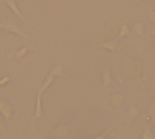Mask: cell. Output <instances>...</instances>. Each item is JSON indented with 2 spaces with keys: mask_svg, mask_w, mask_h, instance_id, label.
I'll return each instance as SVG.
<instances>
[{
  "mask_svg": "<svg viewBox=\"0 0 155 139\" xmlns=\"http://www.w3.org/2000/svg\"><path fill=\"white\" fill-rule=\"evenodd\" d=\"M0 30L8 32V33H13V35H18L20 38H23L25 42L28 40V35L25 33V30L17 23L15 20H12V18H5V20L0 22Z\"/></svg>",
  "mask_w": 155,
  "mask_h": 139,
  "instance_id": "cell-1",
  "label": "cell"
},
{
  "mask_svg": "<svg viewBox=\"0 0 155 139\" xmlns=\"http://www.w3.org/2000/svg\"><path fill=\"white\" fill-rule=\"evenodd\" d=\"M125 75H127L130 80H139L140 76L143 75V66L137 60L129 58V60L125 61Z\"/></svg>",
  "mask_w": 155,
  "mask_h": 139,
  "instance_id": "cell-2",
  "label": "cell"
},
{
  "mask_svg": "<svg viewBox=\"0 0 155 139\" xmlns=\"http://www.w3.org/2000/svg\"><path fill=\"white\" fill-rule=\"evenodd\" d=\"M0 114L3 116V119H5V121H12V118H13V108H12V104H10L7 100H3V98H0Z\"/></svg>",
  "mask_w": 155,
  "mask_h": 139,
  "instance_id": "cell-3",
  "label": "cell"
},
{
  "mask_svg": "<svg viewBox=\"0 0 155 139\" xmlns=\"http://www.w3.org/2000/svg\"><path fill=\"white\" fill-rule=\"evenodd\" d=\"M54 78H56V76L53 75V73H48V76L45 78V81L41 83V86H40V90H38V93L36 94H40V96H43V93H45V91L48 90V88H50L51 85H53V81H54Z\"/></svg>",
  "mask_w": 155,
  "mask_h": 139,
  "instance_id": "cell-4",
  "label": "cell"
},
{
  "mask_svg": "<svg viewBox=\"0 0 155 139\" xmlns=\"http://www.w3.org/2000/svg\"><path fill=\"white\" fill-rule=\"evenodd\" d=\"M5 3H7V7H8V8L12 10V12L15 13L18 18H20V20H25V15L20 12V8H18V5H17L15 0H5Z\"/></svg>",
  "mask_w": 155,
  "mask_h": 139,
  "instance_id": "cell-5",
  "label": "cell"
},
{
  "mask_svg": "<svg viewBox=\"0 0 155 139\" xmlns=\"http://www.w3.org/2000/svg\"><path fill=\"white\" fill-rule=\"evenodd\" d=\"M43 116V106H41V96L36 94V103H35V116H33V123Z\"/></svg>",
  "mask_w": 155,
  "mask_h": 139,
  "instance_id": "cell-6",
  "label": "cell"
},
{
  "mask_svg": "<svg viewBox=\"0 0 155 139\" xmlns=\"http://www.w3.org/2000/svg\"><path fill=\"white\" fill-rule=\"evenodd\" d=\"M54 136L56 137H68L69 136V127L66 124H60L54 127Z\"/></svg>",
  "mask_w": 155,
  "mask_h": 139,
  "instance_id": "cell-7",
  "label": "cell"
},
{
  "mask_svg": "<svg viewBox=\"0 0 155 139\" xmlns=\"http://www.w3.org/2000/svg\"><path fill=\"white\" fill-rule=\"evenodd\" d=\"M110 103H112L114 108H122L124 106V96L119 93H114L112 96H110Z\"/></svg>",
  "mask_w": 155,
  "mask_h": 139,
  "instance_id": "cell-8",
  "label": "cell"
},
{
  "mask_svg": "<svg viewBox=\"0 0 155 139\" xmlns=\"http://www.w3.org/2000/svg\"><path fill=\"white\" fill-rule=\"evenodd\" d=\"M102 85H104L106 88L112 85V75H110V68L109 66H106L104 73H102Z\"/></svg>",
  "mask_w": 155,
  "mask_h": 139,
  "instance_id": "cell-9",
  "label": "cell"
},
{
  "mask_svg": "<svg viewBox=\"0 0 155 139\" xmlns=\"http://www.w3.org/2000/svg\"><path fill=\"white\" fill-rule=\"evenodd\" d=\"M101 48H104V50H109V52H116L119 46H117V40L114 38V40H107V42H102L101 43Z\"/></svg>",
  "mask_w": 155,
  "mask_h": 139,
  "instance_id": "cell-10",
  "label": "cell"
},
{
  "mask_svg": "<svg viewBox=\"0 0 155 139\" xmlns=\"http://www.w3.org/2000/svg\"><path fill=\"white\" fill-rule=\"evenodd\" d=\"M127 35H130V27H129L127 23H120V30H119V35H117V42L119 40H122V38H125Z\"/></svg>",
  "mask_w": 155,
  "mask_h": 139,
  "instance_id": "cell-11",
  "label": "cell"
},
{
  "mask_svg": "<svg viewBox=\"0 0 155 139\" xmlns=\"http://www.w3.org/2000/svg\"><path fill=\"white\" fill-rule=\"evenodd\" d=\"M132 32H134L135 36H139V38H143V33H145V27H143V23H134V28H132Z\"/></svg>",
  "mask_w": 155,
  "mask_h": 139,
  "instance_id": "cell-12",
  "label": "cell"
},
{
  "mask_svg": "<svg viewBox=\"0 0 155 139\" xmlns=\"http://www.w3.org/2000/svg\"><path fill=\"white\" fill-rule=\"evenodd\" d=\"M28 52H30V46L25 45L23 48H20V50H17V52H15V58H17V60H21V58H25L28 55Z\"/></svg>",
  "mask_w": 155,
  "mask_h": 139,
  "instance_id": "cell-13",
  "label": "cell"
},
{
  "mask_svg": "<svg viewBox=\"0 0 155 139\" xmlns=\"http://www.w3.org/2000/svg\"><path fill=\"white\" fill-rule=\"evenodd\" d=\"M116 124H117V123H114L112 126H110V127H107V129L104 131V133L97 134V136H94V137H89V139H107V136H109L110 133H112V129H114V127H116Z\"/></svg>",
  "mask_w": 155,
  "mask_h": 139,
  "instance_id": "cell-14",
  "label": "cell"
},
{
  "mask_svg": "<svg viewBox=\"0 0 155 139\" xmlns=\"http://www.w3.org/2000/svg\"><path fill=\"white\" fill-rule=\"evenodd\" d=\"M137 116H139V109L135 108V106H130V108H129V111H127V119L132 123L135 118H137Z\"/></svg>",
  "mask_w": 155,
  "mask_h": 139,
  "instance_id": "cell-15",
  "label": "cell"
},
{
  "mask_svg": "<svg viewBox=\"0 0 155 139\" xmlns=\"http://www.w3.org/2000/svg\"><path fill=\"white\" fill-rule=\"evenodd\" d=\"M142 139H155V134L150 131L149 126H143V131H142Z\"/></svg>",
  "mask_w": 155,
  "mask_h": 139,
  "instance_id": "cell-16",
  "label": "cell"
},
{
  "mask_svg": "<svg viewBox=\"0 0 155 139\" xmlns=\"http://www.w3.org/2000/svg\"><path fill=\"white\" fill-rule=\"evenodd\" d=\"M51 73H53L54 76H61L63 73H64V65H61V63H58L56 66H54L53 70H51Z\"/></svg>",
  "mask_w": 155,
  "mask_h": 139,
  "instance_id": "cell-17",
  "label": "cell"
},
{
  "mask_svg": "<svg viewBox=\"0 0 155 139\" xmlns=\"http://www.w3.org/2000/svg\"><path fill=\"white\" fill-rule=\"evenodd\" d=\"M147 17H149V20L155 25V8H150L149 12H147Z\"/></svg>",
  "mask_w": 155,
  "mask_h": 139,
  "instance_id": "cell-18",
  "label": "cell"
},
{
  "mask_svg": "<svg viewBox=\"0 0 155 139\" xmlns=\"http://www.w3.org/2000/svg\"><path fill=\"white\" fill-rule=\"evenodd\" d=\"M149 121H152L155 124V104L150 106V114H149Z\"/></svg>",
  "mask_w": 155,
  "mask_h": 139,
  "instance_id": "cell-19",
  "label": "cell"
},
{
  "mask_svg": "<svg viewBox=\"0 0 155 139\" xmlns=\"http://www.w3.org/2000/svg\"><path fill=\"white\" fill-rule=\"evenodd\" d=\"M10 81H12V78H10V76H3V78L0 80V88H2V86H5V85H8Z\"/></svg>",
  "mask_w": 155,
  "mask_h": 139,
  "instance_id": "cell-20",
  "label": "cell"
},
{
  "mask_svg": "<svg viewBox=\"0 0 155 139\" xmlns=\"http://www.w3.org/2000/svg\"><path fill=\"white\" fill-rule=\"evenodd\" d=\"M150 94H152V98L155 100V78L152 80V83H150Z\"/></svg>",
  "mask_w": 155,
  "mask_h": 139,
  "instance_id": "cell-21",
  "label": "cell"
},
{
  "mask_svg": "<svg viewBox=\"0 0 155 139\" xmlns=\"http://www.w3.org/2000/svg\"><path fill=\"white\" fill-rule=\"evenodd\" d=\"M3 131V139H8V134H7V131L5 129H2Z\"/></svg>",
  "mask_w": 155,
  "mask_h": 139,
  "instance_id": "cell-22",
  "label": "cell"
},
{
  "mask_svg": "<svg viewBox=\"0 0 155 139\" xmlns=\"http://www.w3.org/2000/svg\"><path fill=\"white\" fill-rule=\"evenodd\" d=\"M140 2H143V3H149V2H152V0H140Z\"/></svg>",
  "mask_w": 155,
  "mask_h": 139,
  "instance_id": "cell-23",
  "label": "cell"
},
{
  "mask_svg": "<svg viewBox=\"0 0 155 139\" xmlns=\"http://www.w3.org/2000/svg\"><path fill=\"white\" fill-rule=\"evenodd\" d=\"M0 129H5V127H3V126H2V123H0Z\"/></svg>",
  "mask_w": 155,
  "mask_h": 139,
  "instance_id": "cell-24",
  "label": "cell"
},
{
  "mask_svg": "<svg viewBox=\"0 0 155 139\" xmlns=\"http://www.w3.org/2000/svg\"><path fill=\"white\" fill-rule=\"evenodd\" d=\"M152 36H153V38H155V30H153V32H152Z\"/></svg>",
  "mask_w": 155,
  "mask_h": 139,
  "instance_id": "cell-25",
  "label": "cell"
},
{
  "mask_svg": "<svg viewBox=\"0 0 155 139\" xmlns=\"http://www.w3.org/2000/svg\"><path fill=\"white\" fill-rule=\"evenodd\" d=\"M38 139H48V137H38Z\"/></svg>",
  "mask_w": 155,
  "mask_h": 139,
  "instance_id": "cell-26",
  "label": "cell"
}]
</instances>
